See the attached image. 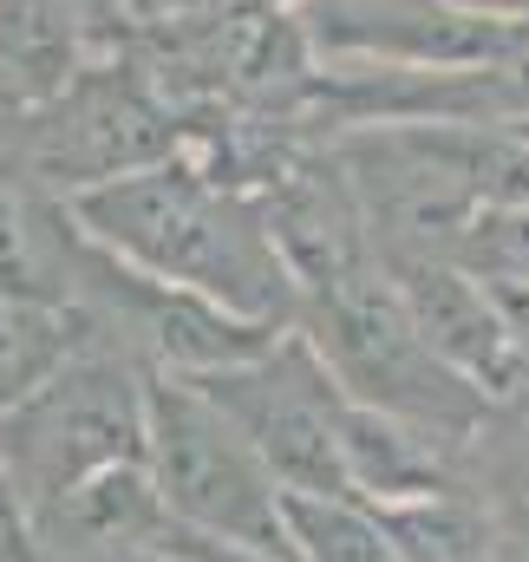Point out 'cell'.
<instances>
[{
	"instance_id": "cell-9",
	"label": "cell",
	"mask_w": 529,
	"mask_h": 562,
	"mask_svg": "<svg viewBox=\"0 0 529 562\" xmlns=\"http://www.w3.org/2000/svg\"><path fill=\"white\" fill-rule=\"evenodd\" d=\"M373 517L405 550V562H497V550L510 543V524L497 517V504L477 484H451V491L405 497V504H373Z\"/></svg>"
},
{
	"instance_id": "cell-14",
	"label": "cell",
	"mask_w": 529,
	"mask_h": 562,
	"mask_svg": "<svg viewBox=\"0 0 529 562\" xmlns=\"http://www.w3.org/2000/svg\"><path fill=\"white\" fill-rule=\"evenodd\" d=\"M458 7H484V13H504V20H529V0H458Z\"/></svg>"
},
{
	"instance_id": "cell-4",
	"label": "cell",
	"mask_w": 529,
	"mask_h": 562,
	"mask_svg": "<svg viewBox=\"0 0 529 562\" xmlns=\"http://www.w3.org/2000/svg\"><path fill=\"white\" fill-rule=\"evenodd\" d=\"M144 393L150 373L112 340H92L46 386H33L13 413H0V464L26 504V517L53 510L79 484L112 464H144Z\"/></svg>"
},
{
	"instance_id": "cell-11",
	"label": "cell",
	"mask_w": 529,
	"mask_h": 562,
	"mask_svg": "<svg viewBox=\"0 0 529 562\" xmlns=\"http://www.w3.org/2000/svg\"><path fill=\"white\" fill-rule=\"evenodd\" d=\"M288 537L294 562H405L373 504L360 497H301L288 491Z\"/></svg>"
},
{
	"instance_id": "cell-1",
	"label": "cell",
	"mask_w": 529,
	"mask_h": 562,
	"mask_svg": "<svg viewBox=\"0 0 529 562\" xmlns=\"http://www.w3.org/2000/svg\"><path fill=\"white\" fill-rule=\"evenodd\" d=\"M66 210L92 243L144 276L196 288L262 327H301V281L268 229L262 196L216 177L210 164L164 157L150 170L79 190Z\"/></svg>"
},
{
	"instance_id": "cell-8",
	"label": "cell",
	"mask_w": 529,
	"mask_h": 562,
	"mask_svg": "<svg viewBox=\"0 0 529 562\" xmlns=\"http://www.w3.org/2000/svg\"><path fill=\"white\" fill-rule=\"evenodd\" d=\"M72 0H0V125L53 105L79 79Z\"/></svg>"
},
{
	"instance_id": "cell-3",
	"label": "cell",
	"mask_w": 529,
	"mask_h": 562,
	"mask_svg": "<svg viewBox=\"0 0 529 562\" xmlns=\"http://www.w3.org/2000/svg\"><path fill=\"white\" fill-rule=\"evenodd\" d=\"M144 464L170 524L294 562L288 537V491L274 484L262 451L229 425V413L183 373H150L144 393Z\"/></svg>"
},
{
	"instance_id": "cell-12",
	"label": "cell",
	"mask_w": 529,
	"mask_h": 562,
	"mask_svg": "<svg viewBox=\"0 0 529 562\" xmlns=\"http://www.w3.org/2000/svg\"><path fill=\"white\" fill-rule=\"evenodd\" d=\"M464 471H471V484L497 504V517H504L517 537H529V386L491 406L484 431H477L471 451H464Z\"/></svg>"
},
{
	"instance_id": "cell-10",
	"label": "cell",
	"mask_w": 529,
	"mask_h": 562,
	"mask_svg": "<svg viewBox=\"0 0 529 562\" xmlns=\"http://www.w3.org/2000/svg\"><path fill=\"white\" fill-rule=\"evenodd\" d=\"M92 340L105 334L79 301H33V294L0 288V413H13L33 386H46Z\"/></svg>"
},
{
	"instance_id": "cell-7",
	"label": "cell",
	"mask_w": 529,
	"mask_h": 562,
	"mask_svg": "<svg viewBox=\"0 0 529 562\" xmlns=\"http://www.w3.org/2000/svg\"><path fill=\"white\" fill-rule=\"evenodd\" d=\"M393 276L398 301L412 307L418 334L438 347V360H451L471 386H484L491 400H510L529 386V347L517 321L504 314L497 288L444 256H380Z\"/></svg>"
},
{
	"instance_id": "cell-13",
	"label": "cell",
	"mask_w": 529,
	"mask_h": 562,
	"mask_svg": "<svg viewBox=\"0 0 529 562\" xmlns=\"http://www.w3.org/2000/svg\"><path fill=\"white\" fill-rule=\"evenodd\" d=\"M0 562H40L33 517H26V504H20V491H13V477H7V464H0Z\"/></svg>"
},
{
	"instance_id": "cell-5",
	"label": "cell",
	"mask_w": 529,
	"mask_h": 562,
	"mask_svg": "<svg viewBox=\"0 0 529 562\" xmlns=\"http://www.w3.org/2000/svg\"><path fill=\"white\" fill-rule=\"evenodd\" d=\"M0 132H7L0 177H13L40 196H59V203L177 157V138H183L177 112L157 99V79L125 59L79 66V79L53 105L13 119Z\"/></svg>"
},
{
	"instance_id": "cell-2",
	"label": "cell",
	"mask_w": 529,
	"mask_h": 562,
	"mask_svg": "<svg viewBox=\"0 0 529 562\" xmlns=\"http://www.w3.org/2000/svg\"><path fill=\"white\" fill-rule=\"evenodd\" d=\"M301 334L320 347V360L334 367L347 400L425 425V431H438V438H451L464 451H471V438L484 431L491 406H497L451 360H438V347L418 334V321L398 301L380 256L347 269V276L301 288Z\"/></svg>"
},
{
	"instance_id": "cell-6",
	"label": "cell",
	"mask_w": 529,
	"mask_h": 562,
	"mask_svg": "<svg viewBox=\"0 0 529 562\" xmlns=\"http://www.w3.org/2000/svg\"><path fill=\"white\" fill-rule=\"evenodd\" d=\"M229 425L262 451L281 491L301 497H360L353 464H347V386L334 380V367L320 360V347L288 327L268 353L223 367V373H190Z\"/></svg>"
}]
</instances>
